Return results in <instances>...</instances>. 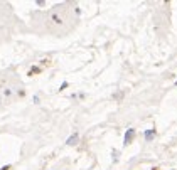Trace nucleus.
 Here are the masks:
<instances>
[{
  "label": "nucleus",
  "mask_w": 177,
  "mask_h": 170,
  "mask_svg": "<svg viewBox=\"0 0 177 170\" xmlns=\"http://www.w3.org/2000/svg\"><path fill=\"white\" fill-rule=\"evenodd\" d=\"M9 168H10V165H5V167H2L0 170H9Z\"/></svg>",
  "instance_id": "obj_5"
},
{
  "label": "nucleus",
  "mask_w": 177,
  "mask_h": 170,
  "mask_svg": "<svg viewBox=\"0 0 177 170\" xmlns=\"http://www.w3.org/2000/svg\"><path fill=\"white\" fill-rule=\"evenodd\" d=\"M155 170H157V168H155Z\"/></svg>",
  "instance_id": "obj_6"
},
{
  "label": "nucleus",
  "mask_w": 177,
  "mask_h": 170,
  "mask_svg": "<svg viewBox=\"0 0 177 170\" xmlns=\"http://www.w3.org/2000/svg\"><path fill=\"white\" fill-rule=\"evenodd\" d=\"M4 94L9 98V96H12V91H10V90H4Z\"/></svg>",
  "instance_id": "obj_4"
},
{
  "label": "nucleus",
  "mask_w": 177,
  "mask_h": 170,
  "mask_svg": "<svg viewBox=\"0 0 177 170\" xmlns=\"http://www.w3.org/2000/svg\"><path fill=\"white\" fill-rule=\"evenodd\" d=\"M154 136H155V130H147V132H145V140L147 141H150Z\"/></svg>",
  "instance_id": "obj_3"
},
{
  "label": "nucleus",
  "mask_w": 177,
  "mask_h": 170,
  "mask_svg": "<svg viewBox=\"0 0 177 170\" xmlns=\"http://www.w3.org/2000/svg\"><path fill=\"white\" fill-rule=\"evenodd\" d=\"M133 136H135V130H133V128L127 130V133H125V145H130V143H132Z\"/></svg>",
  "instance_id": "obj_1"
},
{
  "label": "nucleus",
  "mask_w": 177,
  "mask_h": 170,
  "mask_svg": "<svg viewBox=\"0 0 177 170\" xmlns=\"http://www.w3.org/2000/svg\"><path fill=\"white\" fill-rule=\"evenodd\" d=\"M78 138H79V135H78V133H74V135H71L68 140H66V143H68V145H76V143H78Z\"/></svg>",
  "instance_id": "obj_2"
}]
</instances>
